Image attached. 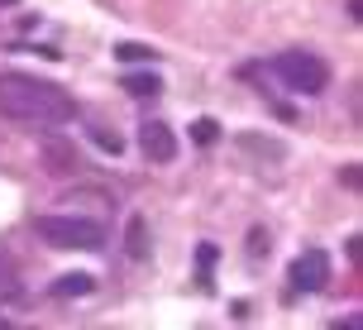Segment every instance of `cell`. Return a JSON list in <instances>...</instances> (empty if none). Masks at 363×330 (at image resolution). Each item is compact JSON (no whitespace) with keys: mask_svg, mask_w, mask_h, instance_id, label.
Segmentation results:
<instances>
[{"mask_svg":"<svg viewBox=\"0 0 363 330\" xmlns=\"http://www.w3.org/2000/svg\"><path fill=\"white\" fill-rule=\"evenodd\" d=\"M0 115L19 129H67L77 120V101L62 87L29 72H0Z\"/></svg>","mask_w":363,"mask_h":330,"instance_id":"cell-1","label":"cell"},{"mask_svg":"<svg viewBox=\"0 0 363 330\" xmlns=\"http://www.w3.org/2000/svg\"><path fill=\"white\" fill-rule=\"evenodd\" d=\"M268 72L282 82V92L291 96H320L335 82V72H330V62L325 57H315L306 53V48H287V53H277L268 62Z\"/></svg>","mask_w":363,"mask_h":330,"instance_id":"cell-2","label":"cell"},{"mask_svg":"<svg viewBox=\"0 0 363 330\" xmlns=\"http://www.w3.org/2000/svg\"><path fill=\"white\" fill-rule=\"evenodd\" d=\"M34 235L48 244V249H77V254H96L106 249V225L86 216H38Z\"/></svg>","mask_w":363,"mask_h":330,"instance_id":"cell-3","label":"cell"},{"mask_svg":"<svg viewBox=\"0 0 363 330\" xmlns=\"http://www.w3.org/2000/svg\"><path fill=\"white\" fill-rule=\"evenodd\" d=\"M287 277H291L296 292H320V287L330 282V254H325V249H306V254H296V258H291V268H287Z\"/></svg>","mask_w":363,"mask_h":330,"instance_id":"cell-4","label":"cell"},{"mask_svg":"<svg viewBox=\"0 0 363 330\" xmlns=\"http://www.w3.org/2000/svg\"><path fill=\"white\" fill-rule=\"evenodd\" d=\"M139 148H144L148 163H172V158H177V134H172L163 120H144V125H139Z\"/></svg>","mask_w":363,"mask_h":330,"instance_id":"cell-5","label":"cell"},{"mask_svg":"<svg viewBox=\"0 0 363 330\" xmlns=\"http://www.w3.org/2000/svg\"><path fill=\"white\" fill-rule=\"evenodd\" d=\"M120 82H125V92H129V96H158V92H163L158 72H125Z\"/></svg>","mask_w":363,"mask_h":330,"instance_id":"cell-6","label":"cell"},{"mask_svg":"<svg viewBox=\"0 0 363 330\" xmlns=\"http://www.w3.org/2000/svg\"><path fill=\"white\" fill-rule=\"evenodd\" d=\"M91 287H96V277L72 273V277H57V282H53V297H86Z\"/></svg>","mask_w":363,"mask_h":330,"instance_id":"cell-7","label":"cell"},{"mask_svg":"<svg viewBox=\"0 0 363 330\" xmlns=\"http://www.w3.org/2000/svg\"><path fill=\"white\" fill-rule=\"evenodd\" d=\"M115 57H120V62H153V48H148V43H120Z\"/></svg>","mask_w":363,"mask_h":330,"instance_id":"cell-8","label":"cell"},{"mask_svg":"<svg viewBox=\"0 0 363 330\" xmlns=\"http://www.w3.org/2000/svg\"><path fill=\"white\" fill-rule=\"evenodd\" d=\"M91 139L106 148V153H125V139H120L115 129H96V125H91Z\"/></svg>","mask_w":363,"mask_h":330,"instance_id":"cell-9","label":"cell"},{"mask_svg":"<svg viewBox=\"0 0 363 330\" xmlns=\"http://www.w3.org/2000/svg\"><path fill=\"white\" fill-rule=\"evenodd\" d=\"M129 254L144 258V220H139V216L129 220Z\"/></svg>","mask_w":363,"mask_h":330,"instance_id":"cell-10","label":"cell"},{"mask_svg":"<svg viewBox=\"0 0 363 330\" xmlns=\"http://www.w3.org/2000/svg\"><path fill=\"white\" fill-rule=\"evenodd\" d=\"M191 134H196V144H216V134H220V125H216V120H201V125L191 129Z\"/></svg>","mask_w":363,"mask_h":330,"instance_id":"cell-11","label":"cell"},{"mask_svg":"<svg viewBox=\"0 0 363 330\" xmlns=\"http://www.w3.org/2000/svg\"><path fill=\"white\" fill-rule=\"evenodd\" d=\"M268 254V230H249V258Z\"/></svg>","mask_w":363,"mask_h":330,"instance_id":"cell-12","label":"cell"},{"mask_svg":"<svg viewBox=\"0 0 363 330\" xmlns=\"http://www.w3.org/2000/svg\"><path fill=\"white\" fill-rule=\"evenodd\" d=\"M196 263H201V277L211 273V263H216V244H201V249H196Z\"/></svg>","mask_w":363,"mask_h":330,"instance_id":"cell-13","label":"cell"}]
</instances>
